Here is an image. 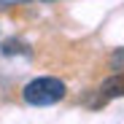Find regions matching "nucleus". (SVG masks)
<instances>
[{
    "label": "nucleus",
    "instance_id": "obj_1",
    "mask_svg": "<svg viewBox=\"0 0 124 124\" xmlns=\"http://www.w3.org/2000/svg\"><path fill=\"white\" fill-rule=\"evenodd\" d=\"M65 94H68L65 81H59V78H54V76L32 78L30 84H24V89H22L24 102H27V105H38V108H43V105H54V102L65 100Z\"/></svg>",
    "mask_w": 124,
    "mask_h": 124
},
{
    "label": "nucleus",
    "instance_id": "obj_2",
    "mask_svg": "<svg viewBox=\"0 0 124 124\" xmlns=\"http://www.w3.org/2000/svg\"><path fill=\"white\" fill-rule=\"evenodd\" d=\"M100 92L105 94L108 100H113V97H124V73L116 70L113 76H108V78L100 84Z\"/></svg>",
    "mask_w": 124,
    "mask_h": 124
},
{
    "label": "nucleus",
    "instance_id": "obj_3",
    "mask_svg": "<svg viewBox=\"0 0 124 124\" xmlns=\"http://www.w3.org/2000/svg\"><path fill=\"white\" fill-rule=\"evenodd\" d=\"M3 54H8V57H14V54H30V46H24V40H19V38H8L3 43Z\"/></svg>",
    "mask_w": 124,
    "mask_h": 124
},
{
    "label": "nucleus",
    "instance_id": "obj_4",
    "mask_svg": "<svg viewBox=\"0 0 124 124\" xmlns=\"http://www.w3.org/2000/svg\"><path fill=\"white\" fill-rule=\"evenodd\" d=\"M108 65H111L113 70H124V49H116V51L111 54V59H108Z\"/></svg>",
    "mask_w": 124,
    "mask_h": 124
}]
</instances>
